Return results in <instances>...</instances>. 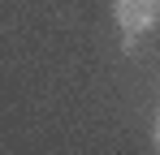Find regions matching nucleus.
I'll list each match as a JSON object with an SVG mask.
<instances>
[{
	"label": "nucleus",
	"instance_id": "obj_1",
	"mask_svg": "<svg viewBox=\"0 0 160 155\" xmlns=\"http://www.w3.org/2000/svg\"><path fill=\"white\" fill-rule=\"evenodd\" d=\"M112 13L126 35H138V30H152L160 22V0H117Z\"/></svg>",
	"mask_w": 160,
	"mask_h": 155
},
{
	"label": "nucleus",
	"instance_id": "obj_2",
	"mask_svg": "<svg viewBox=\"0 0 160 155\" xmlns=\"http://www.w3.org/2000/svg\"><path fill=\"white\" fill-rule=\"evenodd\" d=\"M156 147H160V121H156Z\"/></svg>",
	"mask_w": 160,
	"mask_h": 155
}]
</instances>
